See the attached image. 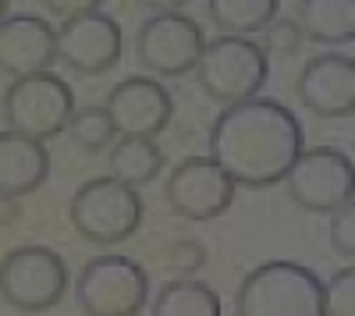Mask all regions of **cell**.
<instances>
[{
	"label": "cell",
	"instance_id": "obj_20",
	"mask_svg": "<svg viewBox=\"0 0 355 316\" xmlns=\"http://www.w3.org/2000/svg\"><path fill=\"white\" fill-rule=\"evenodd\" d=\"M64 135L75 142L78 150L100 153V150H107L110 142L117 139V128H114V121H110L107 107H75Z\"/></svg>",
	"mask_w": 355,
	"mask_h": 316
},
{
	"label": "cell",
	"instance_id": "obj_15",
	"mask_svg": "<svg viewBox=\"0 0 355 316\" xmlns=\"http://www.w3.org/2000/svg\"><path fill=\"white\" fill-rule=\"evenodd\" d=\"M50 175V153L40 139L21 132H0V199H18L36 192Z\"/></svg>",
	"mask_w": 355,
	"mask_h": 316
},
{
	"label": "cell",
	"instance_id": "obj_3",
	"mask_svg": "<svg viewBox=\"0 0 355 316\" xmlns=\"http://www.w3.org/2000/svg\"><path fill=\"white\" fill-rule=\"evenodd\" d=\"M192 75L199 78V89L206 96L227 107L259 96V89L270 78V57L252 36L220 33L217 40H206Z\"/></svg>",
	"mask_w": 355,
	"mask_h": 316
},
{
	"label": "cell",
	"instance_id": "obj_6",
	"mask_svg": "<svg viewBox=\"0 0 355 316\" xmlns=\"http://www.w3.org/2000/svg\"><path fill=\"white\" fill-rule=\"evenodd\" d=\"M75 302L89 316H139L150 306V277L128 256H96L75 277Z\"/></svg>",
	"mask_w": 355,
	"mask_h": 316
},
{
	"label": "cell",
	"instance_id": "obj_25",
	"mask_svg": "<svg viewBox=\"0 0 355 316\" xmlns=\"http://www.w3.org/2000/svg\"><path fill=\"white\" fill-rule=\"evenodd\" d=\"M46 15H57V18H75V15H85V11H100L103 0H40Z\"/></svg>",
	"mask_w": 355,
	"mask_h": 316
},
{
	"label": "cell",
	"instance_id": "obj_21",
	"mask_svg": "<svg viewBox=\"0 0 355 316\" xmlns=\"http://www.w3.org/2000/svg\"><path fill=\"white\" fill-rule=\"evenodd\" d=\"M259 36H263V50L277 53V57H295L309 43L306 33H302V25H299V18H281V15L266 25Z\"/></svg>",
	"mask_w": 355,
	"mask_h": 316
},
{
	"label": "cell",
	"instance_id": "obj_19",
	"mask_svg": "<svg viewBox=\"0 0 355 316\" xmlns=\"http://www.w3.org/2000/svg\"><path fill=\"white\" fill-rule=\"evenodd\" d=\"M206 15L227 36H259L281 15V0H206Z\"/></svg>",
	"mask_w": 355,
	"mask_h": 316
},
{
	"label": "cell",
	"instance_id": "obj_7",
	"mask_svg": "<svg viewBox=\"0 0 355 316\" xmlns=\"http://www.w3.org/2000/svg\"><path fill=\"white\" fill-rule=\"evenodd\" d=\"M206 46L202 25L182 11H157L135 33L139 68L153 78H185L196 71V61Z\"/></svg>",
	"mask_w": 355,
	"mask_h": 316
},
{
	"label": "cell",
	"instance_id": "obj_9",
	"mask_svg": "<svg viewBox=\"0 0 355 316\" xmlns=\"http://www.w3.org/2000/svg\"><path fill=\"white\" fill-rule=\"evenodd\" d=\"M284 188L291 203L309 213H334L355 195V164L345 150L313 146L295 157L284 175Z\"/></svg>",
	"mask_w": 355,
	"mask_h": 316
},
{
	"label": "cell",
	"instance_id": "obj_26",
	"mask_svg": "<svg viewBox=\"0 0 355 316\" xmlns=\"http://www.w3.org/2000/svg\"><path fill=\"white\" fill-rule=\"evenodd\" d=\"M139 8H146L150 15H157V11H182L185 4H192V0H135Z\"/></svg>",
	"mask_w": 355,
	"mask_h": 316
},
{
	"label": "cell",
	"instance_id": "obj_13",
	"mask_svg": "<svg viewBox=\"0 0 355 316\" xmlns=\"http://www.w3.org/2000/svg\"><path fill=\"white\" fill-rule=\"evenodd\" d=\"M299 100L316 118H352L355 114V57L341 50H323L309 57L299 75Z\"/></svg>",
	"mask_w": 355,
	"mask_h": 316
},
{
	"label": "cell",
	"instance_id": "obj_27",
	"mask_svg": "<svg viewBox=\"0 0 355 316\" xmlns=\"http://www.w3.org/2000/svg\"><path fill=\"white\" fill-rule=\"evenodd\" d=\"M8 8H11V0H0V18L8 15Z\"/></svg>",
	"mask_w": 355,
	"mask_h": 316
},
{
	"label": "cell",
	"instance_id": "obj_17",
	"mask_svg": "<svg viewBox=\"0 0 355 316\" xmlns=\"http://www.w3.org/2000/svg\"><path fill=\"white\" fill-rule=\"evenodd\" d=\"M299 25L309 43L327 50L355 43V0H299Z\"/></svg>",
	"mask_w": 355,
	"mask_h": 316
},
{
	"label": "cell",
	"instance_id": "obj_2",
	"mask_svg": "<svg viewBox=\"0 0 355 316\" xmlns=\"http://www.w3.org/2000/svg\"><path fill=\"white\" fill-rule=\"evenodd\" d=\"M239 316H323L320 277L291 260H270L245 274L234 292Z\"/></svg>",
	"mask_w": 355,
	"mask_h": 316
},
{
	"label": "cell",
	"instance_id": "obj_8",
	"mask_svg": "<svg viewBox=\"0 0 355 316\" xmlns=\"http://www.w3.org/2000/svg\"><path fill=\"white\" fill-rule=\"evenodd\" d=\"M68 267L46 245H21L0 260V299L18 313H46L64 299Z\"/></svg>",
	"mask_w": 355,
	"mask_h": 316
},
{
	"label": "cell",
	"instance_id": "obj_12",
	"mask_svg": "<svg viewBox=\"0 0 355 316\" xmlns=\"http://www.w3.org/2000/svg\"><path fill=\"white\" fill-rule=\"evenodd\" d=\"M107 114L117 135H160L174 118V96L153 75H132L107 93Z\"/></svg>",
	"mask_w": 355,
	"mask_h": 316
},
{
	"label": "cell",
	"instance_id": "obj_24",
	"mask_svg": "<svg viewBox=\"0 0 355 316\" xmlns=\"http://www.w3.org/2000/svg\"><path fill=\"white\" fill-rule=\"evenodd\" d=\"M327 217H331V231L327 235H331L334 252L355 263V195L348 199V203H341L334 213H327Z\"/></svg>",
	"mask_w": 355,
	"mask_h": 316
},
{
	"label": "cell",
	"instance_id": "obj_23",
	"mask_svg": "<svg viewBox=\"0 0 355 316\" xmlns=\"http://www.w3.org/2000/svg\"><path fill=\"white\" fill-rule=\"evenodd\" d=\"M164 263H167V270L174 277H196L202 270V263H206V249L196 238H178V242L167 245Z\"/></svg>",
	"mask_w": 355,
	"mask_h": 316
},
{
	"label": "cell",
	"instance_id": "obj_18",
	"mask_svg": "<svg viewBox=\"0 0 355 316\" xmlns=\"http://www.w3.org/2000/svg\"><path fill=\"white\" fill-rule=\"evenodd\" d=\"M153 316H220L224 302L220 295L199 277H174L157 292L150 302Z\"/></svg>",
	"mask_w": 355,
	"mask_h": 316
},
{
	"label": "cell",
	"instance_id": "obj_14",
	"mask_svg": "<svg viewBox=\"0 0 355 316\" xmlns=\"http://www.w3.org/2000/svg\"><path fill=\"white\" fill-rule=\"evenodd\" d=\"M57 61V28L43 15H4L0 18V75L25 78L50 71Z\"/></svg>",
	"mask_w": 355,
	"mask_h": 316
},
{
	"label": "cell",
	"instance_id": "obj_1",
	"mask_svg": "<svg viewBox=\"0 0 355 316\" xmlns=\"http://www.w3.org/2000/svg\"><path fill=\"white\" fill-rule=\"evenodd\" d=\"M306 150V132L295 114L266 96L227 103L210 125V157L239 188H274Z\"/></svg>",
	"mask_w": 355,
	"mask_h": 316
},
{
	"label": "cell",
	"instance_id": "obj_16",
	"mask_svg": "<svg viewBox=\"0 0 355 316\" xmlns=\"http://www.w3.org/2000/svg\"><path fill=\"white\" fill-rule=\"evenodd\" d=\"M107 167L117 182L146 188L164 175V150L153 135H117L107 146Z\"/></svg>",
	"mask_w": 355,
	"mask_h": 316
},
{
	"label": "cell",
	"instance_id": "obj_22",
	"mask_svg": "<svg viewBox=\"0 0 355 316\" xmlns=\"http://www.w3.org/2000/svg\"><path fill=\"white\" fill-rule=\"evenodd\" d=\"M323 313L327 316H355V267L338 270L323 284Z\"/></svg>",
	"mask_w": 355,
	"mask_h": 316
},
{
	"label": "cell",
	"instance_id": "obj_5",
	"mask_svg": "<svg viewBox=\"0 0 355 316\" xmlns=\"http://www.w3.org/2000/svg\"><path fill=\"white\" fill-rule=\"evenodd\" d=\"M0 114H4V125L11 132H21L40 142L57 139V135H64L71 114H75L71 85L53 71L11 78V85L0 96Z\"/></svg>",
	"mask_w": 355,
	"mask_h": 316
},
{
	"label": "cell",
	"instance_id": "obj_4",
	"mask_svg": "<svg viewBox=\"0 0 355 316\" xmlns=\"http://www.w3.org/2000/svg\"><path fill=\"white\" fill-rule=\"evenodd\" d=\"M142 213H146V203L139 188L117 182L114 175L78 185V192L68 203V220L75 227V235L85 238L89 245H103V249L128 242L142 227Z\"/></svg>",
	"mask_w": 355,
	"mask_h": 316
},
{
	"label": "cell",
	"instance_id": "obj_11",
	"mask_svg": "<svg viewBox=\"0 0 355 316\" xmlns=\"http://www.w3.org/2000/svg\"><path fill=\"white\" fill-rule=\"evenodd\" d=\"M125 50L121 25L103 11H85L75 18H64L57 28V61L71 68L75 75H107L117 68Z\"/></svg>",
	"mask_w": 355,
	"mask_h": 316
},
{
	"label": "cell",
	"instance_id": "obj_10",
	"mask_svg": "<svg viewBox=\"0 0 355 316\" xmlns=\"http://www.w3.org/2000/svg\"><path fill=\"white\" fill-rule=\"evenodd\" d=\"M231 175L214 157L182 160L164 182V203L182 220H214L234 203Z\"/></svg>",
	"mask_w": 355,
	"mask_h": 316
}]
</instances>
